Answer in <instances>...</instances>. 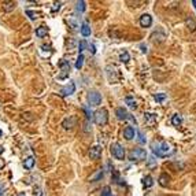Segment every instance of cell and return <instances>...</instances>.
<instances>
[{"label":"cell","instance_id":"cell-19","mask_svg":"<svg viewBox=\"0 0 196 196\" xmlns=\"http://www.w3.org/2000/svg\"><path fill=\"white\" fill-rule=\"evenodd\" d=\"M15 6H16L15 1H4V3H3L4 11H11V10H14V8H15Z\"/></svg>","mask_w":196,"mask_h":196},{"label":"cell","instance_id":"cell-24","mask_svg":"<svg viewBox=\"0 0 196 196\" xmlns=\"http://www.w3.org/2000/svg\"><path fill=\"white\" fill-rule=\"evenodd\" d=\"M102 177H103V169H99L93 176H91V181H97V180H100Z\"/></svg>","mask_w":196,"mask_h":196},{"label":"cell","instance_id":"cell-7","mask_svg":"<svg viewBox=\"0 0 196 196\" xmlns=\"http://www.w3.org/2000/svg\"><path fill=\"white\" fill-rule=\"evenodd\" d=\"M76 123H77V118L76 117H69V118H66L62 122V126H63L64 129H73L74 126H76Z\"/></svg>","mask_w":196,"mask_h":196},{"label":"cell","instance_id":"cell-33","mask_svg":"<svg viewBox=\"0 0 196 196\" xmlns=\"http://www.w3.org/2000/svg\"><path fill=\"white\" fill-rule=\"evenodd\" d=\"M138 141H140V143H145V138L143 137V135L140 132H138Z\"/></svg>","mask_w":196,"mask_h":196},{"label":"cell","instance_id":"cell-22","mask_svg":"<svg viewBox=\"0 0 196 196\" xmlns=\"http://www.w3.org/2000/svg\"><path fill=\"white\" fill-rule=\"evenodd\" d=\"M36 36H37V37H44V36H47V28H44V26L37 28V29H36Z\"/></svg>","mask_w":196,"mask_h":196},{"label":"cell","instance_id":"cell-4","mask_svg":"<svg viewBox=\"0 0 196 196\" xmlns=\"http://www.w3.org/2000/svg\"><path fill=\"white\" fill-rule=\"evenodd\" d=\"M147 158V152L143 148H136V150H132L130 154H129V159L130 161H144Z\"/></svg>","mask_w":196,"mask_h":196},{"label":"cell","instance_id":"cell-16","mask_svg":"<svg viewBox=\"0 0 196 196\" xmlns=\"http://www.w3.org/2000/svg\"><path fill=\"white\" fill-rule=\"evenodd\" d=\"M23 166H25V169L30 170V169L34 166V158H33V156H28L25 159V163H23Z\"/></svg>","mask_w":196,"mask_h":196},{"label":"cell","instance_id":"cell-10","mask_svg":"<svg viewBox=\"0 0 196 196\" xmlns=\"http://www.w3.org/2000/svg\"><path fill=\"white\" fill-rule=\"evenodd\" d=\"M61 67H62V71H63V74H61V76H59V78H61V80H63V78H66V76L70 73V64H69L67 62L62 61L61 62Z\"/></svg>","mask_w":196,"mask_h":196},{"label":"cell","instance_id":"cell-26","mask_svg":"<svg viewBox=\"0 0 196 196\" xmlns=\"http://www.w3.org/2000/svg\"><path fill=\"white\" fill-rule=\"evenodd\" d=\"M82 63H84V55L80 54L78 55V58H77V62H76V69L80 70V69L82 67Z\"/></svg>","mask_w":196,"mask_h":196},{"label":"cell","instance_id":"cell-38","mask_svg":"<svg viewBox=\"0 0 196 196\" xmlns=\"http://www.w3.org/2000/svg\"><path fill=\"white\" fill-rule=\"evenodd\" d=\"M1 136H3V132H1V130H0V137H1Z\"/></svg>","mask_w":196,"mask_h":196},{"label":"cell","instance_id":"cell-29","mask_svg":"<svg viewBox=\"0 0 196 196\" xmlns=\"http://www.w3.org/2000/svg\"><path fill=\"white\" fill-rule=\"evenodd\" d=\"M61 6H62V3H61V1H58V3H54V4H52V7H51L52 13H56V11H59V10H61Z\"/></svg>","mask_w":196,"mask_h":196},{"label":"cell","instance_id":"cell-11","mask_svg":"<svg viewBox=\"0 0 196 196\" xmlns=\"http://www.w3.org/2000/svg\"><path fill=\"white\" fill-rule=\"evenodd\" d=\"M115 114H117V118H118V119H121V121H125V119L130 118V117H129V114H128V111H126L125 108H122V107H119V108H117Z\"/></svg>","mask_w":196,"mask_h":196},{"label":"cell","instance_id":"cell-18","mask_svg":"<svg viewBox=\"0 0 196 196\" xmlns=\"http://www.w3.org/2000/svg\"><path fill=\"white\" fill-rule=\"evenodd\" d=\"M125 103L128 104V106L130 107V108H136V107H137L135 97H132V96H126V97H125Z\"/></svg>","mask_w":196,"mask_h":196},{"label":"cell","instance_id":"cell-39","mask_svg":"<svg viewBox=\"0 0 196 196\" xmlns=\"http://www.w3.org/2000/svg\"><path fill=\"white\" fill-rule=\"evenodd\" d=\"M1 151H3V147H0V152H1Z\"/></svg>","mask_w":196,"mask_h":196},{"label":"cell","instance_id":"cell-23","mask_svg":"<svg viewBox=\"0 0 196 196\" xmlns=\"http://www.w3.org/2000/svg\"><path fill=\"white\" fill-rule=\"evenodd\" d=\"M119 59H121V62H123V63H128V62L130 61V55H129L128 51H123L119 55Z\"/></svg>","mask_w":196,"mask_h":196},{"label":"cell","instance_id":"cell-37","mask_svg":"<svg viewBox=\"0 0 196 196\" xmlns=\"http://www.w3.org/2000/svg\"><path fill=\"white\" fill-rule=\"evenodd\" d=\"M16 196H26V195H25V193H18Z\"/></svg>","mask_w":196,"mask_h":196},{"label":"cell","instance_id":"cell-13","mask_svg":"<svg viewBox=\"0 0 196 196\" xmlns=\"http://www.w3.org/2000/svg\"><path fill=\"white\" fill-rule=\"evenodd\" d=\"M123 137H125L126 140H132V138H135V129H133L132 126H126L125 130H123Z\"/></svg>","mask_w":196,"mask_h":196},{"label":"cell","instance_id":"cell-12","mask_svg":"<svg viewBox=\"0 0 196 196\" xmlns=\"http://www.w3.org/2000/svg\"><path fill=\"white\" fill-rule=\"evenodd\" d=\"M144 121L147 125H154L156 122V114H151V113H145L144 114Z\"/></svg>","mask_w":196,"mask_h":196},{"label":"cell","instance_id":"cell-30","mask_svg":"<svg viewBox=\"0 0 196 196\" xmlns=\"http://www.w3.org/2000/svg\"><path fill=\"white\" fill-rule=\"evenodd\" d=\"M102 196H111V189H110V186H104L103 192H102Z\"/></svg>","mask_w":196,"mask_h":196},{"label":"cell","instance_id":"cell-17","mask_svg":"<svg viewBox=\"0 0 196 196\" xmlns=\"http://www.w3.org/2000/svg\"><path fill=\"white\" fill-rule=\"evenodd\" d=\"M81 34H82L84 37L91 36V28L88 26V23H82V26H81Z\"/></svg>","mask_w":196,"mask_h":196},{"label":"cell","instance_id":"cell-32","mask_svg":"<svg viewBox=\"0 0 196 196\" xmlns=\"http://www.w3.org/2000/svg\"><path fill=\"white\" fill-rule=\"evenodd\" d=\"M34 196H43L41 189H40V188H34Z\"/></svg>","mask_w":196,"mask_h":196},{"label":"cell","instance_id":"cell-28","mask_svg":"<svg viewBox=\"0 0 196 196\" xmlns=\"http://www.w3.org/2000/svg\"><path fill=\"white\" fill-rule=\"evenodd\" d=\"M26 15L29 16L32 21H34L36 18H37V13H34V11H30V10H26Z\"/></svg>","mask_w":196,"mask_h":196},{"label":"cell","instance_id":"cell-27","mask_svg":"<svg viewBox=\"0 0 196 196\" xmlns=\"http://www.w3.org/2000/svg\"><path fill=\"white\" fill-rule=\"evenodd\" d=\"M154 99L156 100L158 103H161V102H163V100L166 99V95H165V93H156L154 96Z\"/></svg>","mask_w":196,"mask_h":196},{"label":"cell","instance_id":"cell-8","mask_svg":"<svg viewBox=\"0 0 196 196\" xmlns=\"http://www.w3.org/2000/svg\"><path fill=\"white\" fill-rule=\"evenodd\" d=\"M100 155H102V147H100V145H93L89 151L91 159H99Z\"/></svg>","mask_w":196,"mask_h":196},{"label":"cell","instance_id":"cell-34","mask_svg":"<svg viewBox=\"0 0 196 196\" xmlns=\"http://www.w3.org/2000/svg\"><path fill=\"white\" fill-rule=\"evenodd\" d=\"M3 191H4V188H3V185H0V196L3 195Z\"/></svg>","mask_w":196,"mask_h":196},{"label":"cell","instance_id":"cell-5","mask_svg":"<svg viewBox=\"0 0 196 196\" xmlns=\"http://www.w3.org/2000/svg\"><path fill=\"white\" fill-rule=\"evenodd\" d=\"M88 102H89L91 106H99L100 103H102V95H100L99 92H89V95H88Z\"/></svg>","mask_w":196,"mask_h":196},{"label":"cell","instance_id":"cell-20","mask_svg":"<svg viewBox=\"0 0 196 196\" xmlns=\"http://www.w3.org/2000/svg\"><path fill=\"white\" fill-rule=\"evenodd\" d=\"M171 123H173V126H180L181 123H183V118H181V115L174 114L173 118H171Z\"/></svg>","mask_w":196,"mask_h":196},{"label":"cell","instance_id":"cell-35","mask_svg":"<svg viewBox=\"0 0 196 196\" xmlns=\"http://www.w3.org/2000/svg\"><path fill=\"white\" fill-rule=\"evenodd\" d=\"M141 49H143V52H147V47H144V45H141Z\"/></svg>","mask_w":196,"mask_h":196},{"label":"cell","instance_id":"cell-1","mask_svg":"<svg viewBox=\"0 0 196 196\" xmlns=\"http://www.w3.org/2000/svg\"><path fill=\"white\" fill-rule=\"evenodd\" d=\"M152 152L156 156H167L174 152V148L166 141H158L152 143Z\"/></svg>","mask_w":196,"mask_h":196},{"label":"cell","instance_id":"cell-21","mask_svg":"<svg viewBox=\"0 0 196 196\" xmlns=\"http://www.w3.org/2000/svg\"><path fill=\"white\" fill-rule=\"evenodd\" d=\"M143 184H144L145 188H151L152 185H154V181H152V177L151 176H145L144 178H143Z\"/></svg>","mask_w":196,"mask_h":196},{"label":"cell","instance_id":"cell-36","mask_svg":"<svg viewBox=\"0 0 196 196\" xmlns=\"http://www.w3.org/2000/svg\"><path fill=\"white\" fill-rule=\"evenodd\" d=\"M192 4H193V7L196 8V0H192Z\"/></svg>","mask_w":196,"mask_h":196},{"label":"cell","instance_id":"cell-3","mask_svg":"<svg viewBox=\"0 0 196 196\" xmlns=\"http://www.w3.org/2000/svg\"><path fill=\"white\" fill-rule=\"evenodd\" d=\"M111 154H113L117 159L123 161V159H125V148L119 144V143H113V144H111Z\"/></svg>","mask_w":196,"mask_h":196},{"label":"cell","instance_id":"cell-25","mask_svg":"<svg viewBox=\"0 0 196 196\" xmlns=\"http://www.w3.org/2000/svg\"><path fill=\"white\" fill-rule=\"evenodd\" d=\"M76 8H77L78 13H84V10H85V1H84V0L77 1V3H76Z\"/></svg>","mask_w":196,"mask_h":196},{"label":"cell","instance_id":"cell-14","mask_svg":"<svg viewBox=\"0 0 196 196\" xmlns=\"http://www.w3.org/2000/svg\"><path fill=\"white\" fill-rule=\"evenodd\" d=\"M185 25L186 28H188V30H191V32H193V30H196V21L193 19L192 16H188L185 19Z\"/></svg>","mask_w":196,"mask_h":196},{"label":"cell","instance_id":"cell-31","mask_svg":"<svg viewBox=\"0 0 196 196\" xmlns=\"http://www.w3.org/2000/svg\"><path fill=\"white\" fill-rule=\"evenodd\" d=\"M84 48H85V43H84V41H81L80 44H78V51H80V54L84 51Z\"/></svg>","mask_w":196,"mask_h":196},{"label":"cell","instance_id":"cell-6","mask_svg":"<svg viewBox=\"0 0 196 196\" xmlns=\"http://www.w3.org/2000/svg\"><path fill=\"white\" fill-rule=\"evenodd\" d=\"M140 25L141 28H150L152 25V16L150 14H143L140 16Z\"/></svg>","mask_w":196,"mask_h":196},{"label":"cell","instance_id":"cell-9","mask_svg":"<svg viewBox=\"0 0 196 196\" xmlns=\"http://www.w3.org/2000/svg\"><path fill=\"white\" fill-rule=\"evenodd\" d=\"M74 91H76V85H74L73 82H70L69 85H66V87H63L61 89V93L63 95V96H70V95H73Z\"/></svg>","mask_w":196,"mask_h":196},{"label":"cell","instance_id":"cell-15","mask_svg":"<svg viewBox=\"0 0 196 196\" xmlns=\"http://www.w3.org/2000/svg\"><path fill=\"white\" fill-rule=\"evenodd\" d=\"M159 184H161L162 186H167L169 185V183H170V177L167 176L166 173H163V174H161V176H159Z\"/></svg>","mask_w":196,"mask_h":196},{"label":"cell","instance_id":"cell-2","mask_svg":"<svg viewBox=\"0 0 196 196\" xmlns=\"http://www.w3.org/2000/svg\"><path fill=\"white\" fill-rule=\"evenodd\" d=\"M93 118H95V123L96 125H106L107 122H108V113H107L106 108H99L95 113V115H93Z\"/></svg>","mask_w":196,"mask_h":196}]
</instances>
